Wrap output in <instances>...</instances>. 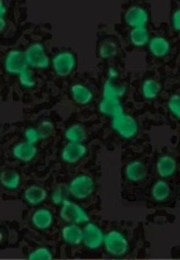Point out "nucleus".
I'll return each instance as SVG.
<instances>
[{"label": "nucleus", "mask_w": 180, "mask_h": 260, "mask_svg": "<svg viewBox=\"0 0 180 260\" xmlns=\"http://www.w3.org/2000/svg\"><path fill=\"white\" fill-rule=\"evenodd\" d=\"M112 127L120 137L126 140L134 138L139 132L137 121L132 115L124 112L113 117Z\"/></svg>", "instance_id": "nucleus-1"}, {"label": "nucleus", "mask_w": 180, "mask_h": 260, "mask_svg": "<svg viewBox=\"0 0 180 260\" xmlns=\"http://www.w3.org/2000/svg\"><path fill=\"white\" fill-rule=\"evenodd\" d=\"M95 184L93 178L86 175H80L72 179L67 189L70 194L78 200L87 199L94 192Z\"/></svg>", "instance_id": "nucleus-2"}, {"label": "nucleus", "mask_w": 180, "mask_h": 260, "mask_svg": "<svg viewBox=\"0 0 180 260\" xmlns=\"http://www.w3.org/2000/svg\"><path fill=\"white\" fill-rule=\"evenodd\" d=\"M61 219L68 224H80L89 221V217L79 204L66 199L59 212Z\"/></svg>", "instance_id": "nucleus-3"}, {"label": "nucleus", "mask_w": 180, "mask_h": 260, "mask_svg": "<svg viewBox=\"0 0 180 260\" xmlns=\"http://www.w3.org/2000/svg\"><path fill=\"white\" fill-rule=\"evenodd\" d=\"M104 245L105 250L111 256L122 257L129 250V242L124 234L117 231H111L105 235Z\"/></svg>", "instance_id": "nucleus-4"}, {"label": "nucleus", "mask_w": 180, "mask_h": 260, "mask_svg": "<svg viewBox=\"0 0 180 260\" xmlns=\"http://www.w3.org/2000/svg\"><path fill=\"white\" fill-rule=\"evenodd\" d=\"M83 230V243L86 248L95 250L104 243L105 235L100 227L96 224L86 222Z\"/></svg>", "instance_id": "nucleus-5"}, {"label": "nucleus", "mask_w": 180, "mask_h": 260, "mask_svg": "<svg viewBox=\"0 0 180 260\" xmlns=\"http://www.w3.org/2000/svg\"><path fill=\"white\" fill-rule=\"evenodd\" d=\"M87 152V148L83 143L68 142L62 149L61 157L64 162L74 164L81 160Z\"/></svg>", "instance_id": "nucleus-6"}, {"label": "nucleus", "mask_w": 180, "mask_h": 260, "mask_svg": "<svg viewBox=\"0 0 180 260\" xmlns=\"http://www.w3.org/2000/svg\"><path fill=\"white\" fill-rule=\"evenodd\" d=\"M126 20L128 25L133 28L145 27L148 21V15L143 8L133 6L127 11Z\"/></svg>", "instance_id": "nucleus-7"}, {"label": "nucleus", "mask_w": 180, "mask_h": 260, "mask_svg": "<svg viewBox=\"0 0 180 260\" xmlns=\"http://www.w3.org/2000/svg\"><path fill=\"white\" fill-rule=\"evenodd\" d=\"M38 150L36 145L27 141L18 142L12 148L14 157L23 162H29L36 157Z\"/></svg>", "instance_id": "nucleus-8"}, {"label": "nucleus", "mask_w": 180, "mask_h": 260, "mask_svg": "<svg viewBox=\"0 0 180 260\" xmlns=\"http://www.w3.org/2000/svg\"><path fill=\"white\" fill-rule=\"evenodd\" d=\"M145 165L140 160H134L130 162L126 167L125 175L130 182L138 183L145 179L147 176Z\"/></svg>", "instance_id": "nucleus-9"}, {"label": "nucleus", "mask_w": 180, "mask_h": 260, "mask_svg": "<svg viewBox=\"0 0 180 260\" xmlns=\"http://www.w3.org/2000/svg\"><path fill=\"white\" fill-rule=\"evenodd\" d=\"M62 237L66 243L78 246L83 243V230L78 224H69L62 229Z\"/></svg>", "instance_id": "nucleus-10"}, {"label": "nucleus", "mask_w": 180, "mask_h": 260, "mask_svg": "<svg viewBox=\"0 0 180 260\" xmlns=\"http://www.w3.org/2000/svg\"><path fill=\"white\" fill-rule=\"evenodd\" d=\"M156 169L158 175L161 177L170 178L174 175L176 171V160L172 156L168 154H164L158 159Z\"/></svg>", "instance_id": "nucleus-11"}, {"label": "nucleus", "mask_w": 180, "mask_h": 260, "mask_svg": "<svg viewBox=\"0 0 180 260\" xmlns=\"http://www.w3.org/2000/svg\"><path fill=\"white\" fill-rule=\"evenodd\" d=\"M31 221L36 228L41 231H45L52 225L53 215L49 209L40 208L33 213Z\"/></svg>", "instance_id": "nucleus-12"}, {"label": "nucleus", "mask_w": 180, "mask_h": 260, "mask_svg": "<svg viewBox=\"0 0 180 260\" xmlns=\"http://www.w3.org/2000/svg\"><path fill=\"white\" fill-rule=\"evenodd\" d=\"M148 49L153 56L157 58H163L170 51L171 46L168 40L161 36L153 37L148 43Z\"/></svg>", "instance_id": "nucleus-13"}, {"label": "nucleus", "mask_w": 180, "mask_h": 260, "mask_svg": "<svg viewBox=\"0 0 180 260\" xmlns=\"http://www.w3.org/2000/svg\"><path fill=\"white\" fill-rule=\"evenodd\" d=\"M47 192L45 189L39 185H33L24 191V200L32 206H36L46 200Z\"/></svg>", "instance_id": "nucleus-14"}, {"label": "nucleus", "mask_w": 180, "mask_h": 260, "mask_svg": "<svg viewBox=\"0 0 180 260\" xmlns=\"http://www.w3.org/2000/svg\"><path fill=\"white\" fill-rule=\"evenodd\" d=\"M0 182L5 188L15 190L20 185L21 177L20 173L16 170H5L0 175Z\"/></svg>", "instance_id": "nucleus-15"}, {"label": "nucleus", "mask_w": 180, "mask_h": 260, "mask_svg": "<svg viewBox=\"0 0 180 260\" xmlns=\"http://www.w3.org/2000/svg\"><path fill=\"white\" fill-rule=\"evenodd\" d=\"M99 108L102 114L113 117L123 112V107L118 99L104 98L99 104Z\"/></svg>", "instance_id": "nucleus-16"}, {"label": "nucleus", "mask_w": 180, "mask_h": 260, "mask_svg": "<svg viewBox=\"0 0 180 260\" xmlns=\"http://www.w3.org/2000/svg\"><path fill=\"white\" fill-rule=\"evenodd\" d=\"M171 193L170 185L164 180L155 182L151 190L152 197L155 201L164 202L169 198Z\"/></svg>", "instance_id": "nucleus-17"}, {"label": "nucleus", "mask_w": 180, "mask_h": 260, "mask_svg": "<svg viewBox=\"0 0 180 260\" xmlns=\"http://www.w3.org/2000/svg\"><path fill=\"white\" fill-rule=\"evenodd\" d=\"M141 94L146 100H154L159 95L161 85L157 80L154 79H146L141 85Z\"/></svg>", "instance_id": "nucleus-18"}, {"label": "nucleus", "mask_w": 180, "mask_h": 260, "mask_svg": "<svg viewBox=\"0 0 180 260\" xmlns=\"http://www.w3.org/2000/svg\"><path fill=\"white\" fill-rule=\"evenodd\" d=\"M65 138L68 142L83 143L87 138L85 128L80 125H73L68 127L65 133Z\"/></svg>", "instance_id": "nucleus-19"}, {"label": "nucleus", "mask_w": 180, "mask_h": 260, "mask_svg": "<svg viewBox=\"0 0 180 260\" xmlns=\"http://www.w3.org/2000/svg\"><path fill=\"white\" fill-rule=\"evenodd\" d=\"M130 39L132 45L136 47H142L149 42V35L146 27L133 28L130 32Z\"/></svg>", "instance_id": "nucleus-20"}, {"label": "nucleus", "mask_w": 180, "mask_h": 260, "mask_svg": "<svg viewBox=\"0 0 180 260\" xmlns=\"http://www.w3.org/2000/svg\"><path fill=\"white\" fill-rule=\"evenodd\" d=\"M72 94L74 100L79 104H88L93 99L92 91L83 85H74L72 88Z\"/></svg>", "instance_id": "nucleus-21"}, {"label": "nucleus", "mask_w": 180, "mask_h": 260, "mask_svg": "<svg viewBox=\"0 0 180 260\" xmlns=\"http://www.w3.org/2000/svg\"><path fill=\"white\" fill-rule=\"evenodd\" d=\"M125 89L122 86H115L111 82H107L104 85V98L110 99H118L122 96Z\"/></svg>", "instance_id": "nucleus-22"}, {"label": "nucleus", "mask_w": 180, "mask_h": 260, "mask_svg": "<svg viewBox=\"0 0 180 260\" xmlns=\"http://www.w3.org/2000/svg\"><path fill=\"white\" fill-rule=\"evenodd\" d=\"M29 260H51L52 253L46 247H40L31 252L28 255Z\"/></svg>", "instance_id": "nucleus-23"}, {"label": "nucleus", "mask_w": 180, "mask_h": 260, "mask_svg": "<svg viewBox=\"0 0 180 260\" xmlns=\"http://www.w3.org/2000/svg\"><path fill=\"white\" fill-rule=\"evenodd\" d=\"M167 108L173 116L180 120V94H173L170 97Z\"/></svg>", "instance_id": "nucleus-24"}, {"label": "nucleus", "mask_w": 180, "mask_h": 260, "mask_svg": "<svg viewBox=\"0 0 180 260\" xmlns=\"http://www.w3.org/2000/svg\"><path fill=\"white\" fill-rule=\"evenodd\" d=\"M38 130L41 140H45L50 137L53 132V126L49 122L42 123Z\"/></svg>", "instance_id": "nucleus-25"}, {"label": "nucleus", "mask_w": 180, "mask_h": 260, "mask_svg": "<svg viewBox=\"0 0 180 260\" xmlns=\"http://www.w3.org/2000/svg\"><path fill=\"white\" fill-rule=\"evenodd\" d=\"M24 138L26 141L34 145L41 140L38 130L33 128H29L26 130L24 132Z\"/></svg>", "instance_id": "nucleus-26"}, {"label": "nucleus", "mask_w": 180, "mask_h": 260, "mask_svg": "<svg viewBox=\"0 0 180 260\" xmlns=\"http://www.w3.org/2000/svg\"><path fill=\"white\" fill-rule=\"evenodd\" d=\"M65 200L63 191L60 188L55 189L52 194L51 201L55 206H62Z\"/></svg>", "instance_id": "nucleus-27"}, {"label": "nucleus", "mask_w": 180, "mask_h": 260, "mask_svg": "<svg viewBox=\"0 0 180 260\" xmlns=\"http://www.w3.org/2000/svg\"><path fill=\"white\" fill-rule=\"evenodd\" d=\"M172 26L176 31L180 32V8L176 10L172 16Z\"/></svg>", "instance_id": "nucleus-28"}, {"label": "nucleus", "mask_w": 180, "mask_h": 260, "mask_svg": "<svg viewBox=\"0 0 180 260\" xmlns=\"http://www.w3.org/2000/svg\"><path fill=\"white\" fill-rule=\"evenodd\" d=\"M28 74H23L21 76V82L26 85H31L32 84V80L29 78Z\"/></svg>", "instance_id": "nucleus-29"}]
</instances>
